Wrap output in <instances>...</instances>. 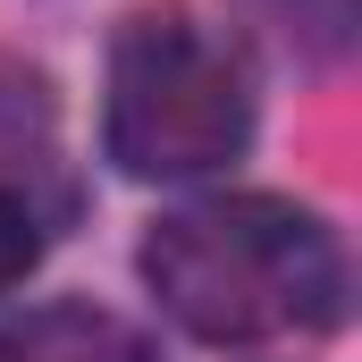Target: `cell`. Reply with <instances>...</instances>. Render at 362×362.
<instances>
[{
	"label": "cell",
	"instance_id": "6da1fadb",
	"mask_svg": "<svg viewBox=\"0 0 362 362\" xmlns=\"http://www.w3.org/2000/svg\"><path fill=\"white\" fill-rule=\"evenodd\" d=\"M144 278L160 312L202 346H270L312 337L346 312L337 236L278 194H211L169 211L144 236Z\"/></svg>",
	"mask_w": 362,
	"mask_h": 362
},
{
	"label": "cell",
	"instance_id": "7a4b0ae2",
	"mask_svg": "<svg viewBox=\"0 0 362 362\" xmlns=\"http://www.w3.org/2000/svg\"><path fill=\"white\" fill-rule=\"evenodd\" d=\"M110 160L127 177H202L253 144V85L228 42L185 17H135L110 51L101 101Z\"/></svg>",
	"mask_w": 362,
	"mask_h": 362
},
{
	"label": "cell",
	"instance_id": "3957f363",
	"mask_svg": "<svg viewBox=\"0 0 362 362\" xmlns=\"http://www.w3.org/2000/svg\"><path fill=\"white\" fill-rule=\"evenodd\" d=\"M0 362H160V346L93 303H42L0 329Z\"/></svg>",
	"mask_w": 362,
	"mask_h": 362
},
{
	"label": "cell",
	"instance_id": "277c9868",
	"mask_svg": "<svg viewBox=\"0 0 362 362\" xmlns=\"http://www.w3.org/2000/svg\"><path fill=\"white\" fill-rule=\"evenodd\" d=\"M270 17H286V34L303 51H337L354 25V0H270Z\"/></svg>",
	"mask_w": 362,
	"mask_h": 362
},
{
	"label": "cell",
	"instance_id": "5b68a950",
	"mask_svg": "<svg viewBox=\"0 0 362 362\" xmlns=\"http://www.w3.org/2000/svg\"><path fill=\"white\" fill-rule=\"evenodd\" d=\"M34 262H42V236H34V211H25V202H17V194L0 185V295H8L17 278L34 270Z\"/></svg>",
	"mask_w": 362,
	"mask_h": 362
}]
</instances>
